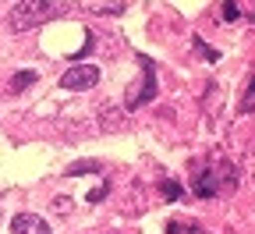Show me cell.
I'll use <instances>...</instances> for the list:
<instances>
[{
	"label": "cell",
	"instance_id": "cell-1",
	"mask_svg": "<svg viewBox=\"0 0 255 234\" xmlns=\"http://www.w3.org/2000/svg\"><path fill=\"white\" fill-rule=\"evenodd\" d=\"M46 18H50V4H46V0H21V4H14L7 25H11V32H28V28L43 25Z\"/></svg>",
	"mask_w": 255,
	"mask_h": 234
},
{
	"label": "cell",
	"instance_id": "cell-2",
	"mask_svg": "<svg viewBox=\"0 0 255 234\" xmlns=\"http://www.w3.org/2000/svg\"><path fill=\"white\" fill-rule=\"evenodd\" d=\"M60 85L75 89V92L92 89V85H100V68H96V64H75V68H68L60 75Z\"/></svg>",
	"mask_w": 255,
	"mask_h": 234
},
{
	"label": "cell",
	"instance_id": "cell-3",
	"mask_svg": "<svg viewBox=\"0 0 255 234\" xmlns=\"http://www.w3.org/2000/svg\"><path fill=\"white\" fill-rule=\"evenodd\" d=\"M11 234H50V224L36 213H18L11 224Z\"/></svg>",
	"mask_w": 255,
	"mask_h": 234
},
{
	"label": "cell",
	"instance_id": "cell-4",
	"mask_svg": "<svg viewBox=\"0 0 255 234\" xmlns=\"http://www.w3.org/2000/svg\"><path fill=\"white\" fill-rule=\"evenodd\" d=\"M32 82H36V71H21L18 78H11V89L18 92V89H25V85H32Z\"/></svg>",
	"mask_w": 255,
	"mask_h": 234
}]
</instances>
